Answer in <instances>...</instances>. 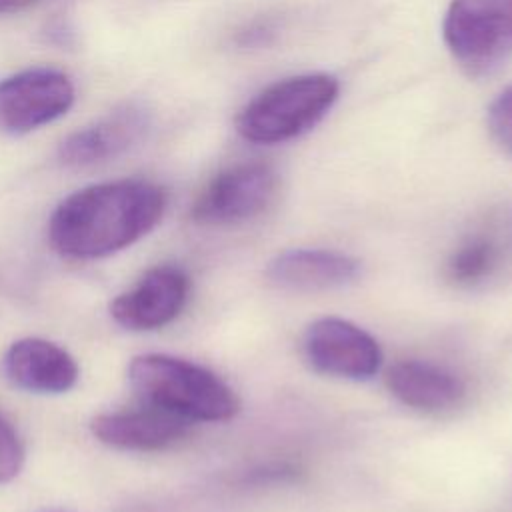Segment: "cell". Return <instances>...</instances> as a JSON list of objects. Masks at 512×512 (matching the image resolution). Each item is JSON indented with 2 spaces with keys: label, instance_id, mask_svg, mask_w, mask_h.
Segmentation results:
<instances>
[{
  "label": "cell",
  "instance_id": "1",
  "mask_svg": "<svg viewBox=\"0 0 512 512\" xmlns=\"http://www.w3.org/2000/svg\"><path fill=\"white\" fill-rule=\"evenodd\" d=\"M166 204V190L150 180L122 178L90 184L54 208L48 240L66 258H106L154 230Z\"/></svg>",
  "mask_w": 512,
  "mask_h": 512
},
{
  "label": "cell",
  "instance_id": "2",
  "mask_svg": "<svg viewBox=\"0 0 512 512\" xmlns=\"http://www.w3.org/2000/svg\"><path fill=\"white\" fill-rule=\"evenodd\" d=\"M128 382L148 404L190 422H224L238 414L236 392L212 370L168 354H140L128 364Z\"/></svg>",
  "mask_w": 512,
  "mask_h": 512
},
{
  "label": "cell",
  "instance_id": "3",
  "mask_svg": "<svg viewBox=\"0 0 512 512\" xmlns=\"http://www.w3.org/2000/svg\"><path fill=\"white\" fill-rule=\"evenodd\" d=\"M338 80L324 72L270 84L238 114L236 130L252 144H280L314 128L338 98Z\"/></svg>",
  "mask_w": 512,
  "mask_h": 512
},
{
  "label": "cell",
  "instance_id": "4",
  "mask_svg": "<svg viewBox=\"0 0 512 512\" xmlns=\"http://www.w3.org/2000/svg\"><path fill=\"white\" fill-rule=\"evenodd\" d=\"M442 32L468 76H492L512 56V0H452Z\"/></svg>",
  "mask_w": 512,
  "mask_h": 512
},
{
  "label": "cell",
  "instance_id": "5",
  "mask_svg": "<svg viewBox=\"0 0 512 512\" xmlns=\"http://www.w3.org/2000/svg\"><path fill=\"white\" fill-rule=\"evenodd\" d=\"M70 76L58 68L38 66L0 80V132L20 136L62 118L74 104Z\"/></svg>",
  "mask_w": 512,
  "mask_h": 512
},
{
  "label": "cell",
  "instance_id": "6",
  "mask_svg": "<svg viewBox=\"0 0 512 512\" xmlns=\"http://www.w3.org/2000/svg\"><path fill=\"white\" fill-rule=\"evenodd\" d=\"M278 190V174L262 162L232 166L216 174L192 206L200 224L220 226L250 220L264 212Z\"/></svg>",
  "mask_w": 512,
  "mask_h": 512
},
{
  "label": "cell",
  "instance_id": "7",
  "mask_svg": "<svg viewBox=\"0 0 512 512\" xmlns=\"http://www.w3.org/2000/svg\"><path fill=\"white\" fill-rule=\"evenodd\" d=\"M302 346L310 366L328 376L368 380L382 366L378 342L366 330L342 318L314 320L306 328Z\"/></svg>",
  "mask_w": 512,
  "mask_h": 512
},
{
  "label": "cell",
  "instance_id": "8",
  "mask_svg": "<svg viewBox=\"0 0 512 512\" xmlns=\"http://www.w3.org/2000/svg\"><path fill=\"white\" fill-rule=\"evenodd\" d=\"M188 294L190 278L182 268L154 266L130 290L110 302V316L126 330H158L182 312Z\"/></svg>",
  "mask_w": 512,
  "mask_h": 512
},
{
  "label": "cell",
  "instance_id": "9",
  "mask_svg": "<svg viewBox=\"0 0 512 512\" xmlns=\"http://www.w3.org/2000/svg\"><path fill=\"white\" fill-rule=\"evenodd\" d=\"M150 130V112L126 102L104 118L68 134L58 146V160L68 168H90L132 150Z\"/></svg>",
  "mask_w": 512,
  "mask_h": 512
},
{
  "label": "cell",
  "instance_id": "10",
  "mask_svg": "<svg viewBox=\"0 0 512 512\" xmlns=\"http://www.w3.org/2000/svg\"><path fill=\"white\" fill-rule=\"evenodd\" d=\"M194 422L144 404L136 410L102 412L92 418V436L116 450L154 452L182 440Z\"/></svg>",
  "mask_w": 512,
  "mask_h": 512
},
{
  "label": "cell",
  "instance_id": "11",
  "mask_svg": "<svg viewBox=\"0 0 512 512\" xmlns=\"http://www.w3.org/2000/svg\"><path fill=\"white\" fill-rule=\"evenodd\" d=\"M2 370L12 386L32 394H64L78 382L76 358L46 338L28 336L4 352Z\"/></svg>",
  "mask_w": 512,
  "mask_h": 512
},
{
  "label": "cell",
  "instance_id": "12",
  "mask_svg": "<svg viewBox=\"0 0 512 512\" xmlns=\"http://www.w3.org/2000/svg\"><path fill=\"white\" fill-rule=\"evenodd\" d=\"M360 274V260L322 248L286 250L272 258L266 268V278L270 284L296 292L342 288L358 280Z\"/></svg>",
  "mask_w": 512,
  "mask_h": 512
},
{
  "label": "cell",
  "instance_id": "13",
  "mask_svg": "<svg viewBox=\"0 0 512 512\" xmlns=\"http://www.w3.org/2000/svg\"><path fill=\"white\" fill-rule=\"evenodd\" d=\"M386 384L402 404L426 412L454 408L466 394L464 382L454 372L422 360L396 362L388 370Z\"/></svg>",
  "mask_w": 512,
  "mask_h": 512
},
{
  "label": "cell",
  "instance_id": "14",
  "mask_svg": "<svg viewBox=\"0 0 512 512\" xmlns=\"http://www.w3.org/2000/svg\"><path fill=\"white\" fill-rule=\"evenodd\" d=\"M502 256L504 252L492 234H478L452 252L446 274L458 286H476L492 276Z\"/></svg>",
  "mask_w": 512,
  "mask_h": 512
},
{
  "label": "cell",
  "instance_id": "15",
  "mask_svg": "<svg viewBox=\"0 0 512 512\" xmlns=\"http://www.w3.org/2000/svg\"><path fill=\"white\" fill-rule=\"evenodd\" d=\"M24 444L8 418L0 414V484L12 482L24 466Z\"/></svg>",
  "mask_w": 512,
  "mask_h": 512
},
{
  "label": "cell",
  "instance_id": "16",
  "mask_svg": "<svg viewBox=\"0 0 512 512\" xmlns=\"http://www.w3.org/2000/svg\"><path fill=\"white\" fill-rule=\"evenodd\" d=\"M488 130L496 144L512 156V84L492 100L488 108Z\"/></svg>",
  "mask_w": 512,
  "mask_h": 512
},
{
  "label": "cell",
  "instance_id": "17",
  "mask_svg": "<svg viewBox=\"0 0 512 512\" xmlns=\"http://www.w3.org/2000/svg\"><path fill=\"white\" fill-rule=\"evenodd\" d=\"M492 236L504 254H512V204L502 206L492 218Z\"/></svg>",
  "mask_w": 512,
  "mask_h": 512
},
{
  "label": "cell",
  "instance_id": "18",
  "mask_svg": "<svg viewBox=\"0 0 512 512\" xmlns=\"http://www.w3.org/2000/svg\"><path fill=\"white\" fill-rule=\"evenodd\" d=\"M44 0H0V16H8V14H18L24 10H30L34 6H38Z\"/></svg>",
  "mask_w": 512,
  "mask_h": 512
},
{
  "label": "cell",
  "instance_id": "19",
  "mask_svg": "<svg viewBox=\"0 0 512 512\" xmlns=\"http://www.w3.org/2000/svg\"><path fill=\"white\" fill-rule=\"evenodd\" d=\"M254 34H256V32H252V30L248 32V36H254ZM258 34H260V36H264V34H266V28H260V32H258Z\"/></svg>",
  "mask_w": 512,
  "mask_h": 512
}]
</instances>
